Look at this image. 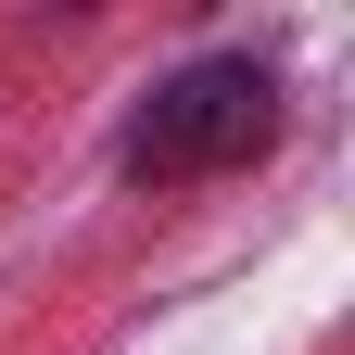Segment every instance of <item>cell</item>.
<instances>
[{"label": "cell", "mask_w": 355, "mask_h": 355, "mask_svg": "<svg viewBox=\"0 0 355 355\" xmlns=\"http://www.w3.org/2000/svg\"><path fill=\"white\" fill-rule=\"evenodd\" d=\"M266 140H279V76L254 51H203V64H178L153 102L127 114V178H140V191H191V178L254 165Z\"/></svg>", "instance_id": "cell-1"}]
</instances>
